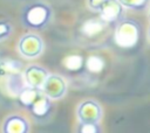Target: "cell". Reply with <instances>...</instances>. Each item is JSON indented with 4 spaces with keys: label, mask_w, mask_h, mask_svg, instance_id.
Returning <instances> with one entry per match:
<instances>
[{
    "label": "cell",
    "mask_w": 150,
    "mask_h": 133,
    "mask_svg": "<svg viewBox=\"0 0 150 133\" xmlns=\"http://www.w3.org/2000/svg\"><path fill=\"white\" fill-rule=\"evenodd\" d=\"M52 8L43 2H34L28 5L22 12V22L29 29H42L52 19Z\"/></svg>",
    "instance_id": "obj_1"
},
{
    "label": "cell",
    "mask_w": 150,
    "mask_h": 133,
    "mask_svg": "<svg viewBox=\"0 0 150 133\" xmlns=\"http://www.w3.org/2000/svg\"><path fill=\"white\" fill-rule=\"evenodd\" d=\"M141 35V28L137 22L132 20L118 21L115 33L114 42L120 48H132L137 44Z\"/></svg>",
    "instance_id": "obj_2"
},
{
    "label": "cell",
    "mask_w": 150,
    "mask_h": 133,
    "mask_svg": "<svg viewBox=\"0 0 150 133\" xmlns=\"http://www.w3.org/2000/svg\"><path fill=\"white\" fill-rule=\"evenodd\" d=\"M43 41L38 34L28 33L20 37L18 42V50L25 58L33 60L39 57L43 51Z\"/></svg>",
    "instance_id": "obj_3"
},
{
    "label": "cell",
    "mask_w": 150,
    "mask_h": 133,
    "mask_svg": "<svg viewBox=\"0 0 150 133\" xmlns=\"http://www.w3.org/2000/svg\"><path fill=\"white\" fill-rule=\"evenodd\" d=\"M103 116L101 105L94 99H86L81 102L76 108V117L79 123L100 124Z\"/></svg>",
    "instance_id": "obj_4"
},
{
    "label": "cell",
    "mask_w": 150,
    "mask_h": 133,
    "mask_svg": "<svg viewBox=\"0 0 150 133\" xmlns=\"http://www.w3.org/2000/svg\"><path fill=\"white\" fill-rule=\"evenodd\" d=\"M41 91L52 100L61 99L67 93V82L60 75L49 74L43 83Z\"/></svg>",
    "instance_id": "obj_5"
},
{
    "label": "cell",
    "mask_w": 150,
    "mask_h": 133,
    "mask_svg": "<svg viewBox=\"0 0 150 133\" xmlns=\"http://www.w3.org/2000/svg\"><path fill=\"white\" fill-rule=\"evenodd\" d=\"M123 6L118 0H107L98 9L100 19L108 23H116L123 14Z\"/></svg>",
    "instance_id": "obj_6"
},
{
    "label": "cell",
    "mask_w": 150,
    "mask_h": 133,
    "mask_svg": "<svg viewBox=\"0 0 150 133\" xmlns=\"http://www.w3.org/2000/svg\"><path fill=\"white\" fill-rule=\"evenodd\" d=\"M48 75L49 74L45 68H42L40 65L32 64L26 68V70L23 72V79H25L26 85L41 90Z\"/></svg>",
    "instance_id": "obj_7"
},
{
    "label": "cell",
    "mask_w": 150,
    "mask_h": 133,
    "mask_svg": "<svg viewBox=\"0 0 150 133\" xmlns=\"http://www.w3.org/2000/svg\"><path fill=\"white\" fill-rule=\"evenodd\" d=\"M27 110L35 119L38 120L46 119L52 110V99L41 91L38 94V97L34 99V102L27 107Z\"/></svg>",
    "instance_id": "obj_8"
},
{
    "label": "cell",
    "mask_w": 150,
    "mask_h": 133,
    "mask_svg": "<svg viewBox=\"0 0 150 133\" xmlns=\"http://www.w3.org/2000/svg\"><path fill=\"white\" fill-rule=\"evenodd\" d=\"M4 133H27L29 132L28 120L19 114L8 116L2 123Z\"/></svg>",
    "instance_id": "obj_9"
},
{
    "label": "cell",
    "mask_w": 150,
    "mask_h": 133,
    "mask_svg": "<svg viewBox=\"0 0 150 133\" xmlns=\"http://www.w3.org/2000/svg\"><path fill=\"white\" fill-rule=\"evenodd\" d=\"M41 92L40 89H35V88H30L28 85H26L25 88H21L19 90L18 93V102L19 105H21L22 107L27 108L33 102L34 99L38 97V94Z\"/></svg>",
    "instance_id": "obj_10"
},
{
    "label": "cell",
    "mask_w": 150,
    "mask_h": 133,
    "mask_svg": "<svg viewBox=\"0 0 150 133\" xmlns=\"http://www.w3.org/2000/svg\"><path fill=\"white\" fill-rule=\"evenodd\" d=\"M104 24H107V23L103 22L100 18L98 19H90V20L83 22L81 30L86 36H94V35L102 32V29L104 28Z\"/></svg>",
    "instance_id": "obj_11"
},
{
    "label": "cell",
    "mask_w": 150,
    "mask_h": 133,
    "mask_svg": "<svg viewBox=\"0 0 150 133\" xmlns=\"http://www.w3.org/2000/svg\"><path fill=\"white\" fill-rule=\"evenodd\" d=\"M63 65L69 71H76V70H80L84 65V62H83L82 56L80 55H68L63 60Z\"/></svg>",
    "instance_id": "obj_12"
},
{
    "label": "cell",
    "mask_w": 150,
    "mask_h": 133,
    "mask_svg": "<svg viewBox=\"0 0 150 133\" xmlns=\"http://www.w3.org/2000/svg\"><path fill=\"white\" fill-rule=\"evenodd\" d=\"M84 66L91 72H98L104 66V63H103L102 58H100L97 56H90V57L87 58V61L84 63Z\"/></svg>",
    "instance_id": "obj_13"
},
{
    "label": "cell",
    "mask_w": 150,
    "mask_h": 133,
    "mask_svg": "<svg viewBox=\"0 0 150 133\" xmlns=\"http://www.w3.org/2000/svg\"><path fill=\"white\" fill-rule=\"evenodd\" d=\"M118 1L124 8L136 9V10L145 8L146 5L149 4V0H118Z\"/></svg>",
    "instance_id": "obj_14"
},
{
    "label": "cell",
    "mask_w": 150,
    "mask_h": 133,
    "mask_svg": "<svg viewBox=\"0 0 150 133\" xmlns=\"http://www.w3.org/2000/svg\"><path fill=\"white\" fill-rule=\"evenodd\" d=\"M77 132H80V133H98V132H101L100 124H94V123H79Z\"/></svg>",
    "instance_id": "obj_15"
},
{
    "label": "cell",
    "mask_w": 150,
    "mask_h": 133,
    "mask_svg": "<svg viewBox=\"0 0 150 133\" xmlns=\"http://www.w3.org/2000/svg\"><path fill=\"white\" fill-rule=\"evenodd\" d=\"M12 34V24L6 21H0V42L9 37Z\"/></svg>",
    "instance_id": "obj_16"
},
{
    "label": "cell",
    "mask_w": 150,
    "mask_h": 133,
    "mask_svg": "<svg viewBox=\"0 0 150 133\" xmlns=\"http://www.w3.org/2000/svg\"><path fill=\"white\" fill-rule=\"evenodd\" d=\"M105 1H107V0H87V5H88V7H89L91 10L98 12L100 7H101Z\"/></svg>",
    "instance_id": "obj_17"
},
{
    "label": "cell",
    "mask_w": 150,
    "mask_h": 133,
    "mask_svg": "<svg viewBox=\"0 0 150 133\" xmlns=\"http://www.w3.org/2000/svg\"><path fill=\"white\" fill-rule=\"evenodd\" d=\"M148 35H149V40H150V27H149V34Z\"/></svg>",
    "instance_id": "obj_18"
},
{
    "label": "cell",
    "mask_w": 150,
    "mask_h": 133,
    "mask_svg": "<svg viewBox=\"0 0 150 133\" xmlns=\"http://www.w3.org/2000/svg\"><path fill=\"white\" fill-rule=\"evenodd\" d=\"M149 18H150V15H149Z\"/></svg>",
    "instance_id": "obj_19"
}]
</instances>
